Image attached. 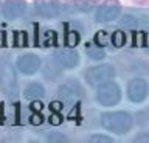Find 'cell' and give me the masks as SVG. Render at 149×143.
I'll return each instance as SVG.
<instances>
[{"mask_svg":"<svg viewBox=\"0 0 149 143\" xmlns=\"http://www.w3.org/2000/svg\"><path fill=\"white\" fill-rule=\"evenodd\" d=\"M16 66L19 68V72L23 75H34V73L40 68V58L36 56L33 53H26L17 58Z\"/></svg>","mask_w":149,"mask_h":143,"instance_id":"52a82bcc","label":"cell"},{"mask_svg":"<svg viewBox=\"0 0 149 143\" xmlns=\"http://www.w3.org/2000/svg\"><path fill=\"white\" fill-rule=\"evenodd\" d=\"M76 42H78V34H70L68 36V45H76Z\"/></svg>","mask_w":149,"mask_h":143,"instance_id":"9a60e30c","label":"cell"},{"mask_svg":"<svg viewBox=\"0 0 149 143\" xmlns=\"http://www.w3.org/2000/svg\"><path fill=\"white\" fill-rule=\"evenodd\" d=\"M118 16H120V5L115 0H106V2L102 3V5H100V8H98L95 19H96V22L106 24V22L115 20Z\"/></svg>","mask_w":149,"mask_h":143,"instance_id":"8992f818","label":"cell"},{"mask_svg":"<svg viewBox=\"0 0 149 143\" xmlns=\"http://www.w3.org/2000/svg\"><path fill=\"white\" fill-rule=\"evenodd\" d=\"M120 24L124 27V28H138V27L144 25V22H141L140 16H135V14H124L121 17Z\"/></svg>","mask_w":149,"mask_h":143,"instance_id":"8fae6325","label":"cell"},{"mask_svg":"<svg viewBox=\"0 0 149 143\" xmlns=\"http://www.w3.org/2000/svg\"><path fill=\"white\" fill-rule=\"evenodd\" d=\"M3 16L9 20H16L26 13V5L23 0H6L2 8Z\"/></svg>","mask_w":149,"mask_h":143,"instance_id":"9c48e42d","label":"cell"},{"mask_svg":"<svg viewBox=\"0 0 149 143\" xmlns=\"http://www.w3.org/2000/svg\"><path fill=\"white\" fill-rule=\"evenodd\" d=\"M92 140L93 142H112V138L104 137V135H95V137H92Z\"/></svg>","mask_w":149,"mask_h":143,"instance_id":"5bb4252c","label":"cell"},{"mask_svg":"<svg viewBox=\"0 0 149 143\" xmlns=\"http://www.w3.org/2000/svg\"><path fill=\"white\" fill-rule=\"evenodd\" d=\"M101 124L109 132L127 134L134 126V120L127 112H106L101 117Z\"/></svg>","mask_w":149,"mask_h":143,"instance_id":"6da1fadb","label":"cell"},{"mask_svg":"<svg viewBox=\"0 0 149 143\" xmlns=\"http://www.w3.org/2000/svg\"><path fill=\"white\" fill-rule=\"evenodd\" d=\"M126 92H127V98L132 103H143L148 98L149 86H148L146 80H143V78H134V80L129 81Z\"/></svg>","mask_w":149,"mask_h":143,"instance_id":"277c9868","label":"cell"},{"mask_svg":"<svg viewBox=\"0 0 149 143\" xmlns=\"http://www.w3.org/2000/svg\"><path fill=\"white\" fill-rule=\"evenodd\" d=\"M54 59L61 67L74 68L79 64V54L73 48H59L54 53Z\"/></svg>","mask_w":149,"mask_h":143,"instance_id":"ba28073f","label":"cell"},{"mask_svg":"<svg viewBox=\"0 0 149 143\" xmlns=\"http://www.w3.org/2000/svg\"><path fill=\"white\" fill-rule=\"evenodd\" d=\"M113 76H115V68L109 66V64L90 67L84 73V78H86V81L90 86H101L102 82L113 80Z\"/></svg>","mask_w":149,"mask_h":143,"instance_id":"3957f363","label":"cell"},{"mask_svg":"<svg viewBox=\"0 0 149 143\" xmlns=\"http://www.w3.org/2000/svg\"><path fill=\"white\" fill-rule=\"evenodd\" d=\"M23 95H25L26 100H37V98H42L45 95V89L39 82H31V84H28L25 87Z\"/></svg>","mask_w":149,"mask_h":143,"instance_id":"30bf717a","label":"cell"},{"mask_svg":"<svg viewBox=\"0 0 149 143\" xmlns=\"http://www.w3.org/2000/svg\"><path fill=\"white\" fill-rule=\"evenodd\" d=\"M34 13L42 19H54L61 14V5L58 0H36Z\"/></svg>","mask_w":149,"mask_h":143,"instance_id":"5b68a950","label":"cell"},{"mask_svg":"<svg viewBox=\"0 0 149 143\" xmlns=\"http://www.w3.org/2000/svg\"><path fill=\"white\" fill-rule=\"evenodd\" d=\"M121 100V89L113 81H106L96 89V101L101 106H115Z\"/></svg>","mask_w":149,"mask_h":143,"instance_id":"7a4b0ae2","label":"cell"},{"mask_svg":"<svg viewBox=\"0 0 149 143\" xmlns=\"http://www.w3.org/2000/svg\"><path fill=\"white\" fill-rule=\"evenodd\" d=\"M87 54H88V56H90L92 59H102V58H104V53H102L100 48L93 50V48L88 47V48H87Z\"/></svg>","mask_w":149,"mask_h":143,"instance_id":"7c38bea8","label":"cell"},{"mask_svg":"<svg viewBox=\"0 0 149 143\" xmlns=\"http://www.w3.org/2000/svg\"><path fill=\"white\" fill-rule=\"evenodd\" d=\"M106 40H107V38H106V31H100V34L96 36V42L101 45V44H104Z\"/></svg>","mask_w":149,"mask_h":143,"instance_id":"4fadbf2b","label":"cell"}]
</instances>
